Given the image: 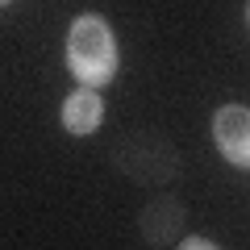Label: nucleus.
I'll use <instances>...</instances> for the list:
<instances>
[{
	"label": "nucleus",
	"instance_id": "obj_1",
	"mask_svg": "<svg viewBox=\"0 0 250 250\" xmlns=\"http://www.w3.org/2000/svg\"><path fill=\"white\" fill-rule=\"evenodd\" d=\"M62 62L75 75L80 88H108L121 71V50H117V34L108 17L100 13H80L67 25V42H62Z\"/></svg>",
	"mask_w": 250,
	"mask_h": 250
},
{
	"label": "nucleus",
	"instance_id": "obj_2",
	"mask_svg": "<svg viewBox=\"0 0 250 250\" xmlns=\"http://www.w3.org/2000/svg\"><path fill=\"white\" fill-rule=\"evenodd\" d=\"M117 167L142 188H163V184L175 179L179 154H175V146H171L167 138H159V134H134L121 150H117Z\"/></svg>",
	"mask_w": 250,
	"mask_h": 250
},
{
	"label": "nucleus",
	"instance_id": "obj_3",
	"mask_svg": "<svg viewBox=\"0 0 250 250\" xmlns=\"http://www.w3.org/2000/svg\"><path fill=\"white\" fill-rule=\"evenodd\" d=\"M213 142L229 167L250 171V104H221L213 113Z\"/></svg>",
	"mask_w": 250,
	"mask_h": 250
},
{
	"label": "nucleus",
	"instance_id": "obj_4",
	"mask_svg": "<svg viewBox=\"0 0 250 250\" xmlns=\"http://www.w3.org/2000/svg\"><path fill=\"white\" fill-rule=\"evenodd\" d=\"M59 121L71 138H92L104 121V96L96 88H75L62 96V108H59Z\"/></svg>",
	"mask_w": 250,
	"mask_h": 250
},
{
	"label": "nucleus",
	"instance_id": "obj_5",
	"mask_svg": "<svg viewBox=\"0 0 250 250\" xmlns=\"http://www.w3.org/2000/svg\"><path fill=\"white\" fill-rule=\"evenodd\" d=\"M184 221H188L184 205H179L175 196H167V192H159V196L142 208V217H138L142 238L150 242V246H167V242H175L179 229H184Z\"/></svg>",
	"mask_w": 250,
	"mask_h": 250
},
{
	"label": "nucleus",
	"instance_id": "obj_6",
	"mask_svg": "<svg viewBox=\"0 0 250 250\" xmlns=\"http://www.w3.org/2000/svg\"><path fill=\"white\" fill-rule=\"evenodd\" d=\"M179 250H221V246H217L213 238H200V233H192V238L179 242Z\"/></svg>",
	"mask_w": 250,
	"mask_h": 250
},
{
	"label": "nucleus",
	"instance_id": "obj_7",
	"mask_svg": "<svg viewBox=\"0 0 250 250\" xmlns=\"http://www.w3.org/2000/svg\"><path fill=\"white\" fill-rule=\"evenodd\" d=\"M9 4H13V0H0V9H9Z\"/></svg>",
	"mask_w": 250,
	"mask_h": 250
},
{
	"label": "nucleus",
	"instance_id": "obj_8",
	"mask_svg": "<svg viewBox=\"0 0 250 250\" xmlns=\"http://www.w3.org/2000/svg\"><path fill=\"white\" fill-rule=\"evenodd\" d=\"M246 21H250V4H246Z\"/></svg>",
	"mask_w": 250,
	"mask_h": 250
}]
</instances>
